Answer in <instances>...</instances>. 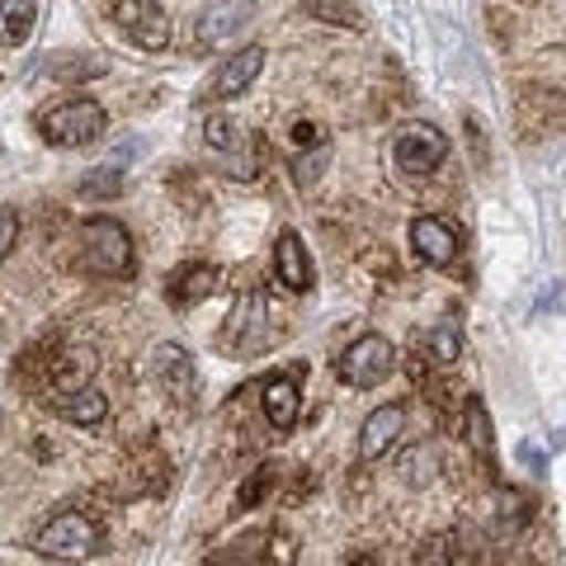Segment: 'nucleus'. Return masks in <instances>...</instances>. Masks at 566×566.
Wrapping results in <instances>:
<instances>
[{
  "instance_id": "nucleus-25",
  "label": "nucleus",
  "mask_w": 566,
  "mask_h": 566,
  "mask_svg": "<svg viewBox=\"0 0 566 566\" xmlns=\"http://www.w3.org/2000/svg\"><path fill=\"white\" fill-rule=\"evenodd\" d=\"M416 566H453V547H449V538H444V534H434V538L416 553Z\"/></svg>"
},
{
  "instance_id": "nucleus-15",
  "label": "nucleus",
  "mask_w": 566,
  "mask_h": 566,
  "mask_svg": "<svg viewBox=\"0 0 566 566\" xmlns=\"http://www.w3.org/2000/svg\"><path fill=\"white\" fill-rule=\"evenodd\" d=\"M95 368H99L95 349H66L62 359H57V368H52V387H57L62 397H76V392H85V387H91Z\"/></svg>"
},
{
  "instance_id": "nucleus-4",
  "label": "nucleus",
  "mask_w": 566,
  "mask_h": 566,
  "mask_svg": "<svg viewBox=\"0 0 566 566\" xmlns=\"http://www.w3.org/2000/svg\"><path fill=\"white\" fill-rule=\"evenodd\" d=\"M222 345L241 354V359H251L270 345V297L264 289H241L237 293V307H232V322L222 331Z\"/></svg>"
},
{
  "instance_id": "nucleus-28",
  "label": "nucleus",
  "mask_w": 566,
  "mask_h": 566,
  "mask_svg": "<svg viewBox=\"0 0 566 566\" xmlns=\"http://www.w3.org/2000/svg\"><path fill=\"white\" fill-rule=\"evenodd\" d=\"M293 142L297 147H312V142H322V133H316V123H293Z\"/></svg>"
},
{
  "instance_id": "nucleus-29",
  "label": "nucleus",
  "mask_w": 566,
  "mask_h": 566,
  "mask_svg": "<svg viewBox=\"0 0 566 566\" xmlns=\"http://www.w3.org/2000/svg\"><path fill=\"white\" fill-rule=\"evenodd\" d=\"M289 562H293V543L279 534V538H274V566H289Z\"/></svg>"
},
{
  "instance_id": "nucleus-2",
  "label": "nucleus",
  "mask_w": 566,
  "mask_h": 566,
  "mask_svg": "<svg viewBox=\"0 0 566 566\" xmlns=\"http://www.w3.org/2000/svg\"><path fill=\"white\" fill-rule=\"evenodd\" d=\"M33 547H39V557H52V562H85L99 553V528L81 510H62L57 520H48L39 528Z\"/></svg>"
},
{
  "instance_id": "nucleus-12",
  "label": "nucleus",
  "mask_w": 566,
  "mask_h": 566,
  "mask_svg": "<svg viewBox=\"0 0 566 566\" xmlns=\"http://www.w3.org/2000/svg\"><path fill=\"white\" fill-rule=\"evenodd\" d=\"M274 274H279V283L289 293H307L316 283L312 255H307V245H303V237H297V232H283L274 241Z\"/></svg>"
},
{
  "instance_id": "nucleus-22",
  "label": "nucleus",
  "mask_w": 566,
  "mask_h": 566,
  "mask_svg": "<svg viewBox=\"0 0 566 566\" xmlns=\"http://www.w3.org/2000/svg\"><path fill=\"white\" fill-rule=\"evenodd\" d=\"M203 142H208L212 151H227V156H232V151L241 147V128H237V123L227 118V114H212V118L203 123Z\"/></svg>"
},
{
  "instance_id": "nucleus-14",
  "label": "nucleus",
  "mask_w": 566,
  "mask_h": 566,
  "mask_svg": "<svg viewBox=\"0 0 566 566\" xmlns=\"http://www.w3.org/2000/svg\"><path fill=\"white\" fill-rule=\"evenodd\" d=\"M264 420L274 424V430H293L297 424V411H303V392H297V382L289 374H279L264 382Z\"/></svg>"
},
{
  "instance_id": "nucleus-31",
  "label": "nucleus",
  "mask_w": 566,
  "mask_h": 566,
  "mask_svg": "<svg viewBox=\"0 0 566 566\" xmlns=\"http://www.w3.org/2000/svg\"><path fill=\"white\" fill-rule=\"evenodd\" d=\"M349 566H378V562H374V557H354Z\"/></svg>"
},
{
  "instance_id": "nucleus-5",
  "label": "nucleus",
  "mask_w": 566,
  "mask_h": 566,
  "mask_svg": "<svg viewBox=\"0 0 566 566\" xmlns=\"http://www.w3.org/2000/svg\"><path fill=\"white\" fill-rule=\"evenodd\" d=\"M397 368V349L387 335H359L340 359H335V378L345 387H378Z\"/></svg>"
},
{
  "instance_id": "nucleus-27",
  "label": "nucleus",
  "mask_w": 566,
  "mask_h": 566,
  "mask_svg": "<svg viewBox=\"0 0 566 566\" xmlns=\"http://www.w3.org/2000/svg\"><path fill=\"white\" fill-rule=\"evenodd\" d=\"M264 491H270V468H260V472L251 476V482H245V486H241V505H245V510H251V505L260 501V495H264Z\"/></svg>"
},
{
  "instance_id": "nucleus-24",
  "label": "nucleus",
  "mask_w": 566,
  "mask_h": 566,
  "mask_svg": "<svg viewBox=\"0 0 566 566\" xmlns=\"http://www.w3.org/2000/svg\"><path fill=\"white\" fill-rule=\"evenodd\" d=\"M303 14H316V20H326V24H349V29H359V10L354 6H326V0H307Z\"/></svg>"
},
{
  "instance_id": "nucleus-6",
  "label": "nucleus",
  "mask_w": 566,
  "mask_h": 566,
  "mask_svg": "<svg viewBox=\"0 0 566 566\" xmlns=\"http://www.w3.org/2000/svg\"><path fill=\"white\" fill-rule=\"evenodd\" d=\"M392 156H397V170H406V175H434L449 156V137L439 133L434 123H406Z\"/></svg>"
},
{
  "instance_id": "nucleus-19",
  "label": "nucleus",
  "mask_w": 566,
  "mask_h": 566,
  "mask_svg": "<svg viewBox=\"0 0 566 566\" xmlns=\"http://www.w3.org/2000/svg\"><path fill=\"white\" fill-rule=\"evenodd\" d=\"M57 411L71 424H99L104 416H109V397H104L99 387H85V392H76V397H62Z\"/></svg>"
},
{
  "instance_id": "nucleus-3",
  "label": "nucleus",
  "mask_w": 566,
  "mask_h": 566,
  "mask_svg": "<svg viewBox=\"0 0 566 566\" xmlns=\"http://www.w3.org/2000/svg\"><path fill=\"white\" fill-rule=\"evenodd\" d=\"M104 109L95 99H66L57 109H48L39 118V133L52 142V147H91V142L104 133Z\"/></svg>"
},
{
  "instance_id": "nucleus-18",
  "label": "nucleus",
  "mask_w": 566,
  "mask_h": 566,
  "mask_svg": "<svg viewBox=\"0 0 566 566\" xmlns=\"http://www.w3.org/2000/svg\"><path fill=\"white\" fill-rule=\"evenodd\" d=\"M33 24H39V6H29V0H6L0 6V43L6 48H20Z\"/></svg>"
},
{
  "instance_id": "nucleus-30",
  "label": "nucleus",
  "mask_w": 566,
  "mask_h": 566,
  "mask_svg": "<svg viewBox=\"0 0 566 566\" xmlns=\"http://www.w3.org/2000/svg\"><path fill=\"white\" fill-rule=\"evenodd\" d=\"M520 458H524V463H534V468H543V453H538V449H528V444L520 449Z\"/></svg>"
},
{
  "instance_id": "nucleus-20",
  "label": "nucleus",
  "mask_w": 566,
  "mask_h": 566,
  "mask_svg": "<svg viewBox=\"0 0 566 566\" xmlns=\"http://www.w3.org/2000/svg\"><path fill=\"white\" fill-rule=\"evenodd\" d=\"M123 189V161H104V166H91L81 180V199H114Z\"/></svg>"
},
{
  "instance_id": "nucleus-11",
  "label": "nucleus",
  "mask_w": 566,
  "mask_h": 566,
  "mask_svg": "<svg viewBox=\"0 0 566 566\" xmlns=\"http://www.w3.org/2000/svg\"><path fill=\"white\" fill-rule=\"evenodd\" d=\"M255 6H208L199 20H193V43L199 48H227V39H237V33L251 24Z\"/></svg>"
},
{
  "instance_id": "nucleus-1",
  "label": "nucleus",
  "mask_w": 566,
  "mask_h": 566,
  "mask_svg": "<svg viewBox=\"0 0 566 566\" xmlns=\"http://www.w3.org/2000/svg\"><path fill=\"white\" fill-rule=\"evenodd\" d=\"M81 255H85V270H95L104 279H128L133 274V237H128V227L104 218V212L85 218L81 222Z\"/></svg>"
},
{
  "instance_id": "nucleus-9",
  "label": "nucleus",
  "mask_w": 566,
  "mask_h": 566,
  "mask_svg": "<svg viewBox=\"0 0 566 566\" xmlns=\"http://www.w3.org/2000/svg\"><path fill=\"white\" fill-rule=\"evenodd\" d=\"M411 251L420 264H434V270H444V264H453L458 255V232L444 222V218H434V212H424V218L411 222Z\"/></svg>"
},
{
  "instance_id": "nucleus-26",
  "label": "nucleus",
  "mask_w": 566,
  "mask_h": 566,
  "mask_svg": "<svg viewBox=\"0 0 566 566\" xmlns=\"http://www.w3.org/2000/svg\"><path fill=\"white\" fill-rule=\"evenodd\" d=\"M14 237H20V212H14V208H0V255L14 251Z\"/></svg>"
},
{
  "instance_id": "nucleus-21",
  "label": "nucleus",
  "mask_w": 566,
  "mask_h": 566,
  "mask_svg": "<svg viewBox=\"0 0 566 566\" xmlns=\"http://www.w3.org/2000/svg\"><path fill=\"white\" fill-rule=\"evenodd\" d=\"M458 354H463V331H458L453 316H444V322L434 326V335H430V359L434 364H453Z\"/></svg>"
},
{
  "instance_id": "nucleus-10",
  "label": "nucleus",
  "mask_w": 566,
  "mask_h": 566,
  "mask_svg": "<svg viewBox=\"0 0 566 566\" xmlns=\"http://www.w3.org/2000/svg\"><path fill=\"white\" fill-rule=\"evenodd\" d=\"M401 430H406V406L401 401L378 406V411L359 424V458H364V463H378L382 453H392Z\"/></svg>"
},
{
  "instance_id": "nucleus-23",
  "label": "nucleus",
  "mask_w": 566,
  "mask_h": 566,
  "mask_svg": "<svg viewBox=\"0 0 566 566\" xmlns=\"http://www.w3.org/2000/svg\"><path fill=\"white\" fill-rule=\"evenodd\" d=\"M326 161H331V142H316L312 156H297L293 180H297V185H316V180H322V166H326Z\"/></svg>"
},
{
  "instance_id": "nucleus-16",
  "label": "nucleus",
  "mask_w": 566,
  "mask_h": 566,
  "mask_svg": "<svg viewBox=\"0 0 566 566\" xmlns=\"http://www.w3.org/2000/svg\"><path fill=\"white\" fill-rule=\"evenodd\" d=\"M463 430H468V449L482 468L495 472V434H491V416H486V401L482 397H468L463 406Z\"/></svg>"
},
{
  "instance_id": "nucleus-7",
  "label": "nucleus",
  "mask_w": 566,
  "mask_h": 566,
  "mask_svg": "<svg viewBox=\"0 0 566 566\" xmlns=\"http://www.w3.org/2000/svg\"><path fill=\"white\" fill-rule=\"evenodd\" d=\"M114 20L142 52H161L170 43V10L156 6V0H118Z\"/></svg>"
},
{
  "instance_id": "nucleus-17",
  "label": "nucleus",
  "mask_w": 566,
  "mask_h": 566,
  "mask_svg": "<svg viewBox=\"0 0 566 566\" xmlns=\"http://www.w3.org/2000/svg\"><path fill=\"white\" fill-rule=\"evenodd\" d=\"M218 289V270L212 264H193V270H180L170 283V303L175 307H193V303H203V297Z\"/></svg>"
},
{
  "instance_id": "nucleus-8",
  "label": "nucleus",
  "mask_w": 566,
  "mask_h": 566,
  "mask_svg": "<svg viewBox=\"0 0 566 566\" xmlns=\"http://www.w3.org/2000/svg\"><path fill=\"white\" fill-rule=\"evenodd\" d=\"M151 374L156 382H161V392L170 401H193V392H199V374H193V359H189V349L185 345H175V340H161L151 349Z\"/></svg>"
},
{
  "instance_id": "nucleus-13",
  "label": "nucleus",
  "mask_w": 566,
  "mask_h": 566,
  "mask_svg": "<svg viewBox=\"0 0 566 566\" xmlns=\"http://www.w3.org/2000/svg\"><path fill=\"white\" fill-rule=\"evenodd\" d=\"M264 57H270V52H264L260 43L241 48L237 57H227L222 71H218V81H212V95H218V99H237V95H245V91H251V81L264 71Z\"/></svg>"
}]
</instances>
